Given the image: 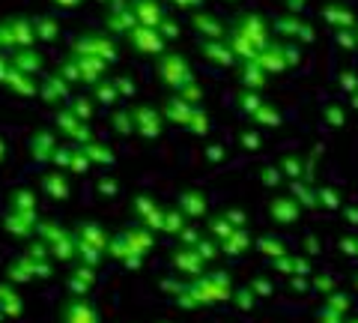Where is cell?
Masks as SVG:
<instances>
[{
  "label": "cell",
  "mask_w": 358,
  "mask_h": 323,
  "mask_svg": "<svg viewBox=\"0 0 358 323\" xmlns=\"http://www.w3.org/2000/svg\"><path fill=\"white\" fill-rule=\"evenodd\" d=\"M75 237V261L78 263H87V266H102L105 254H108V242H110V233L102 225H93V221H81L75 225L72 231Z\"/></svg>",
  "instance_id": "cell-1"
},
{
  "label": "cell",
  "mask_w": 358,
  "mask_h": 323,
  "mask_svg": "<svg viewBox=\"0 0 358 323\" xmlns=\"http://www.w3.org/2000/svg\"><path fill=\"white\" fill-rule=\"evenodd\" d=\"M36 233H39V240L45 242V246H48L54 261H60V263L75 261V237H72V231H66L60 225V221L45 219L36 225Z\"/></svg>",
  "instance_id": "cell-2"
},
{
  "label": "cell",
  "mask_w": 358,
  "mask_h": 323,
  "mask_svg": "<svg viewBox=\"0 0 358 323\" xmlns=\"http://www.w3.org/2000/svg\"><path fill=\"white\" fill-rule=\"evenodd\" d=\"M188 294L197 299V305L206 303H224V299H233V287L227 273H215V275H200L188 284Z\"/></svg>",
  "instance_id": "cell-3"
},
{
  "label": "cell",
  "mask_w": 358,
  "mask_h": 323,
  "mask_svg": "<svg viewBox=\"0 0 358 323\" xmlns=\"http://www.w3.org/2000/svg\"><path fill=\"white\" fill-rule=\"evenodd\" d=\"M159 75L167 87H173V90H182V87L192 84V69H188V63L179 57V54H162Z\"/></svg>",
  "instance_id": "cell-4"
},
{
  "label": "cell",
  "mask_w": 358,
  "mask_h": 323,
  "mask_svg": "<svg viewBox=\"0 0 358 323\" xmlns=\"http://www.w3.org/2000/svg\"><path fill=\"white\" fill-rule=\"evenodd\" d=\"M36 225H39L36 209H15V207H9L6 216H3V231L13 233V237H21V240L33 237V233H36Z\"/></svg>",
  "instance_id": "cell-5"
},
{
  "label": "cell",
  "mask_w": 358,
  "mask_h": 323,
  "mask_svg": "<svg viewBox=\"0 0 358 323\" xmlns=\"http://www.w3.org/2000/svg\"><path fill=\"white\" fill-rule=\"evenodd\" d=\"M126 39H129L141 54H150V57H155V54H164V36L159 33V27L138 25V27H131V30L126 33Z\"/></svg>",
  "instance_id": "cell-6"
},
{
  "label": "cell",
  "mask_w": 358,
  "mask_h": 323,
  "mask_svg": "<svg viewBox=\"0 0 358 323\" xmlns=\"http://www.w3.org/2000/svg\"><path fill=\"white\" fill-rule=\"evenodd\" d=\"M60 323H102V315L84 296H69L60 311Z\"/></svg>",
  "instance_id": "cell-7"
},
{
  "label": "cell",
  "mask_w": 358,
  "mask_h": 323,
  "mask_svg": "<svg viewBox=\"0 0 358 323\" xmlns=\"http://www.w3.org/2000/svg\"><path fill=\"white\" fill-rule=\"evenodd\" d=\"M131 209H134V216L141 219V225H147L150 231H162L164 225V209L155 204L152 195H138L131 200Z\"/></svg>",
  "instance_id": "cell-8"
},
{
  "label": "cell",
  "mask_w": 358,
  "mask_h": 323,
  "mask_svg": "<svg viewBox=\"0 0 358 323\" xmlns=\"http://www.w3.org/2000/svg\"><path fill=\"white\" fill-rule=\"evenodd\" d=\"M72 54H93V57H102V60H114L117 51H114V42L108 36H96V33H87L72 46Z\"/></svg>",
  "instance_id": "cell-9"
},
{
  "label": "cell",
  "mask_w": 358,
  "mask_h": 323,
  "mask_svg": "<svg viewBox=\"0 0 358 323\" xmlns=\"http://www.w3.org/2000/svg\"><path fill=\"white\" fill-rule=\"evenodd\" d=\"M203 263L206 261L200 258L194 246H179L173 252V270L179 275H185V278H200L203 275Z\"/></svg>",
  "instance_id": "cell-10"
},
{
  "label": "cell",
  "mask_w": 358,
  "mask_h": 323,
  "mask_svg": "<svg viewBox=\"0 0 358 323\" xmlns=\"http://www.w3.org/2000/svg\"><path fill=\"white\" fill-rule=\"evenodd\" d=\"M93 284H96V266H87V263H75V270L66 278V291L72 296H84Z\"/></svg>",
  "instance_id": "cell-11"
},
{
  "label": "cell",
  "mask_w": 358,
  "mask_h": 323,
  "mask_svg": "<svg viewBox=\"0 0 358 323\" xmlns=\"http://www.w3.org/2000/svg\"><path fill=\"white\" fill-rule=\"evenodd\" d=\"M36 278V266H33V258L24 252V254H18L15 261H9L6 266V282H13V284H27Z\"/></svg>",
  "instance_id": "cell-12"
},
{
  "label": "cell",
  "mask_w": 358,
  "mask_h": 323,
  "mask_svg": "<svg viewBox=\"0 0 358 323\" xmlns=\"http://www.w3.org/2000/svg\"><path fill=\"white\" fill-rule=\"evenodd\" d=\"M57 126H60L63 135H69L72 141H81V144L90 141V129L84 126V120L78 117L72 108L69 111H60V114H57Z\"/></svg>",
  "instance_id": "cell-13"
},
{
  "label": "cell",
  "mask_w": 358,
  "mask_h": 323,
  "mask_svg": "<svg viewBox=\"0 0 358 323\" xmlns=\"http://www.w3.org/2000/svg\"><path fill=\"white\" fill-rule=\"evenodd\" d=\"M39 96L45 99V102L57 105V102H63V99L69 96V81H66L63 75H48V78H42V81H39Z\"/></svg>",
  "instance_id": "cell-14"
},
{
  "label": "cell",
  "mask_w": 358,
  "mask_h": 323,
  "mask_svg": "<svg viewBox=\"0 0 358 323\" xmlns=\"http://www.w3.org/2000/svg\"><path fill=\"white\" fill-rule=\"evenodd\" d=\"M57 141H54L48 132H36V135L30 138V156L33 162H54V153H57Z\"/></svg>",
  "instance_id": "cell-15"
},
{
  "label": "cell",
  "mask_w": 358,
  "mask_h": 323,
  "mask_svg": "<svg viewBox=\"0 0 358 323\" xmlns=\"http://www.w3.org/2000/svg\"><path fill=\"white\" fill-rule=\"evenodd\" d=\"M131 9L141 25H147V27H159L164 21V9L155 0H131Z\"/></svg>",
  "instance_id": "cell-16"
},
{
  "label": "cell",
  "mask_w": 358,
  "mask_h": 323,
  "mask_svg": "<svg viewBox=\"0 0 358 323\" xmlns=\"http://www.w3.org/2000/svg\"><path fill=\"white\" fill-rule=\"evenodd\" d=\"M134 129H138L143 138H155L162 132V120L152 108H134Z\"/></svg>",
  "instance_id": "cell-17"
},
{
  "label": "cell",
  "mask_w": 358,
  "mask_h": 323,
  "mask_svg": "<svg viewBox=\"0 0 358 323\" xmlns=\"http://www.w3.org/2000/svg\"><path fill=\"white\" fill-rule=\"evenodd\" d=\"M126 237H129V242H131V249L138 252V254H147L152 252V246H155V231H150L147 225H138V228H126Z\"/></svg>",
  "instance_id": "cell-18"
},
{
  "label": "cell",
  "mask_w": 358,
  "mask_h": 323,
  "mask_svg": "<svg viewBox=\"0 0 358 323\" xmlns=\"http://www.w3.org/2000/svg\"><path fill=\"white\" fill-rule=\"evenodd\" d=\"M0 308L6 311V320H15L21 315V308H24V303H21V294L13 287V282L0 284Z\"/></svg>",
  "instance_id": "cell-19"
},
{
  "label": "cell",
  "mask_w": 358,
  "mask_h": 323,
  "mask_svg": "<svg viewBox=\"0 0 358 323\" xmlns=\"http://www.w3.org/2000/svg\"><path fill=\"white\" fill-rule=\"evenodd\" d=\"M39 186L51 200H66L69 198V180H66V174H45L39 180Z\"/></svg>",
  "instance_id": "cell-20"
},
{
  "label": "cell",
  "mask_w": 358,
  "mask_h": 323,
  "mask_svg": "<svg viewBox=\"0 0 358 323\" xmlns=\"http://www.w3.org/2000/svg\"><path fill=\"white\" fill-rule=\"evenodd\" d=\"M272 219L278 225H293L299 219V204L293 198H275L272 200Z\"/></svg>",
  "instance_id": "cell-21"
},
{
  "label": "cell",
  "mask_w": 358,
  "mask_h": 323,
  "mask_svg": "<svg viewBox=\"0 0 358 323\" xmlns=\"http://www.w3.org/2000/svg\"><path fill=\"white\" fill-rule=\"evenodd\" d=\"M134 252L131 249V242H129V237H126V231H120V233H114L110 237V242H108V258H114V261H120V263H126L129 258H134ZM143 258V254H141Z\"/></svg>",
  "instance_id": "cell-22"
},
{
  "label": "cell",
  "mask_w": 358,
  "mask_h": 323,
  "mask_svg": "<svg viewBox=\"0 0 358 323\" xmlns=\"http://www.w3.org/2000/svg\"><path fill=\"white\" fill-rule=\"evenodd\" d=\"M13 66L21 72H27V75H36L42 69V54L33 51V48H18L13 54Z\"/></svg>",
  "instance_id": "cell-23"
},
{
  "label": "cell",
  "mask_w": 358,
  "mask_h": 323,
  "mask_svg": "<svg viewBox=\"0 0 358 323\" xmlns=\"http://www.w3.org/2000/svg\"><path fill=\"white\" fill-rule=\"evenodd\" d=\"M188 219H200L206 213V198L200 192H182L179 195V204H176Z\"/></svg>",
  "instance_id": "cell-24"
},
{
  "label": "cell",
  "mask_w": 358,
  "mask_h": 323,
  "mask_svg": "<svg viewBox=\"0 0 358 323\" xmlns=\"http://www.w3.org/2000/svg\"><path fill=\"white\" fill-rule=\"evenodd\" d=\"M248 246H251V237L245 233V228H236L227 240H221V252L224 254H242V252H248Z\"/></svg>",
  "instance_id": "cell-25"
},
{
  "label": "cell",
  "mask_w": 358,
  "mask_h": 323,
  "mask_svg": "<svg viewBox=\"0 0 358 323\" xmlns=\"http://www.w3.org/2000/svg\"><path fill=\"white\" fill-rule=\"evenodd\" d=\"M185 225H188V216H185L179 207L164 209V225H162V231H164V233H173V237H176V233L182 231Z\"/></svg>",
  "instance_id": "cell-26"
},
{
  "label": "cell",
  "mask_w": 358,
  "mask_h": 323,
  "mask_svg": "<svg viewBox=\"0 0 358 323\" xmlns=\"http://www.w3.org/2000/svg\"><path fill=\"white\" fill-rule=\"evenodd\" d=\"M84 150H87V156H90V162H96V165H114V153H110L105 144L87 141V144H84Z\"/></svg>",
  "instance_id": "cell-27"
},
{
  "label": "cell",
  "mask_w": 358,
  "mask_h": 323,
  "mask_svg": "<svg viewBox=\"0 0 358 323\" xmlns=\"http://www.w3.org/2000/svg\"><path fill=\"white\" fill-rule=\"evenodd\" d=\"M206 228H209V233H212V237H215L218 242H221V240H227L230 233L236 231V228L230 225V219H227V216H215V219H209V221H206Z\"/></svg>",
  "instance_id": "cell-28"
},
{
  "label": "cell",
  "mask_w": 358,
  "mask_h": 323,
  "mask_svg": "<svg viewBox=\"0 0 358 323\" xmlns=\"http://www.w3.org/2000/svg\"><path fill=\"white\" fill-rule=\"evenodd\" d=\"M9 207H15V209H36V195H33L30 188H15V192L9 195Z\"/></svg>",
  "instance_id": "cell-29"
},
{
  "label": "cell",
  "mask_w": 358,
  "mask_h": 323,
  "mask_svg": "<svg viewBox=\"0 0 358 323\" xmlns=\"http://www.w3.org/2000/svg\"><path fill=\"white\" fill-rule=\"evenodd\" d=\"M93 87H96V99H99L102 105H110V102H114V99L120 96L117 84H114V81H105V78H102L99 84H93Z\"/></svg>",
  "instance_id": "cell-30"
},
{
  "label": "cell",
  "mask_w": 358,
  "mask_h": 323,
  "mask_svg": "<svg viewBox=\"0 0 358 323\" xmlns=\"http://www.w3.org/2000/svg\"><path fill=\"white\" fill-rule=\"evenodd\" d=\"M194 249H197V254H200V258H203V261H215L218 254H221L218 240H203V237H200V242H197Z\"/></svg>",
  "instance_id": "cell-31"
},
{
  "label": "cell",
  "mask_w": 358,
  "mask_h": 323,
  "mask_svg": "<svg viewBox=\"0 0 358 323\" xmlns=\"http://www.w3.org/2000/svg\"><path fill=\"white\" fill-rule=\"evenodd\" d=\"M33 25H36V36H39V39H57V21H51V18H36Z\"/></svg>",
  "instance_id": "cell-32"
},
{
  "label": "cell",
  "mask_w": 358,
  "mask_h": 323,
  "mask_svg": "<svg viewBox=\"0 0 358 323\" xmlns=\"http://www.w3.org/2000/svg\"><path fill=\"white\" fill-rule=\"evenodd\" d=\"M257 249H260L263 254H268V258H284V254H287V246H281L278 240H268V237L257 242Z\"/></svg>",
  "instance_id": "cell-33"
},
{
  "label": "cell",
  "mask_w": 358,
  "mask_h": 323,
  "mask_svg": "<svg viewBox=\"0 0 358 323\" xmlns=\"http://www.w3.org/2000/svg\"><path fill=\"white\" fill-rule=\"evenodd\" d=\"M90 156H87V150L84 147H75V153H72V174H87V168H90Z\"/></svg>",
  "instance_id": "cell-34"
},
{
  "label": "cell",
  "mask_w": 358,
  "mask_h": 323,
  "mask_svg": "<svg viewBox=\"0 0 358 323\" xmlns=\"http://www.w3.org/2000/svg\"><path fill=\"white\" fill-rule=\"evenodd\" d=\"M114 129L120 132V135H131V132H138V129H134V114L129 117L126 111H120V114H114Z\"/></svg>",
  "instance_id": "cell-35"
},
{
  "label": "cell",
  "mask_w": 358,
  "mask_h": 323,
  "mask_svg": "<svg viewBox=\"0 0 358 323\" xmlns=\"http://www.w3.org/2000/svg\"><path fill=\"white\" fill-rule=\"evenodd\" d=\"M233 303H236L242 311H248L254 305V287H239V291H233Z\"/></svg>",
  "instance_id": "cell-36"
},
{
  "label": "cell",
  "mask_w": 358,
  "mask_h": 323,
  "mask_svg": "<svg viewBox=\"0 0 358 323\" xmlns=\"http://www.w3.org/2000/svg\"><path fill=\"white\" fill-rule=\"evenodd\" d=\"M194 25L203 30L206 36H221V25H218V21H212V18H206V15H197V18H194Z\"/></svg>",
  "instance_id": "cell-37"
},
{
  "label": "cell",
  "mask_w": 358,
  "mask_h": 323,
  "mask_svg": "<svg viewBox=\"0 0 358 323\" xmlns=\"http://www.w3.org/2000/svg\"><path fill=\"white\" fill-rule=\"evenodd\" d=\"M69 108L84 120V123L90 120V114H93V102H90V99H72V105H69Z\"/></svg>",
  "instance_id": "cell-38"
},
{
  "label": "cell",
  "mask_w": 358,
  "mask_h": 323,
  "mask_svg": "<svg viewBox=\"0 0 358 323\" xmlns=\"http://www.w3.org/2000/svg\"><path fill=\"white\" fill-rule=\"evenodd\" d=\"M176 240H179V246H197V242H200V233H197L192 225H185L182 231L176 233Z\"/></svg>",
  "instance_id": "cell-39"
},
{
  "label": "cell",
  "mask_w": 358,
  "mask_h": 323,
  "mask_svg": "<svg viewBox=\"0 0 358 323\" xmlns=\"http://www.w3.org/2000/svg\"><path fill=\"white\" fill-rule=\"evenodd\" d=\"M72 153H75V147H60L57 153H54V165L69 171V168H72Z\"/></svg>",
  "instance_id": "cell-40"
},
{
  "label": "cell",
  "mask_w": 358,
  "mask_h": 323,
  "mask_svg": "<svg viewBox=\"0 0 358 323\" xmlns=\"http://www.w3.org/2000/svg\"><path fill=\"white\" fill-rule=\"evenodd\" d=\"M33 266H36V278H51L54 275L51 258H33Z\"/></svg>",
  "instance_id": "cell-41"
},
{
  "label": "cell",
  "mask_w": 358,
  "mask_h": 323,
  "mask_svg": "<svg viewBox=\"0 0 358 323\" xmlns=\"http://www.w3.org/2000/svg\"><path fill=\"white\" fill-rule=\"evenodd\" d=\"M117 192H120L117 180H110V177H105V180H99V195H102V198H114Z\"/></svg>",
  "instance_id": "cell-42"
},
{
  "label": "cell",
  "mask_w": 358,
  "mask_h": 323,
  "mask_svg": "<svg viewBox=\"0 0 358 323\" xmlns=\"http://www.w3.org/2000/svg\"><path fill=\"white\" fill-rule=\"evenodd\" d=\"M203 51H206V57H212V60H218V63H230V54L224 51L221 46H203Z\"/></svg>",
  "instance_id": "cell-43"
},
{
  "label": "cell",
  "mask_w": 358,
  "mask_h": 323,
  "mask_svg": "<svg viewBox=\"0 0 358 323\" xmlns=\"http://www.w3.org/2000/svg\"><path fill=\"white\" fill-rule=\"evenodd\" d=\"M159 287H162V291H164L167 296H173V299H176L179 294H182V291H185V287H188V284H182V282H167V278H164V282H162Z\"/></svg>",
  "instance_id": "cell-44"
},
{
  "label": "cell",
  "mask_w": 358,
  "mask_h": 323,
  "mask_svg": "<svg viewBox=\"0 0 358 323\" xmlns=\"http://www.w3.org/2000/svg\"><path fill=\"white\" fill-rule=\"evenodd\" d=\"M114 84H117L120 96H131V93H134V84H131V78H129V75H120Z\"/></svg>",
  "instance_id": "cell-45"
},
{
  "label": "cell",
  "mask_w": 358,
  "mask_h": 323,
  "mask_svg": "<svg viewBox=\"0 0 358 323\" xmlns=\"http://www.w3.org/2000/svg\"><path fill=\"white\" fill-rule=\"evenodd\" d=\"M251 287H254V294H257V296H268V294H272V284H268L266 278H254V284H251Z\"/></svg>",
  "instance_id": "cell-46"
},
{
  "label": "cell",
  "mask_w": 358,
  "mask_h": 323,
  "mask_svg": "<svg viewBox=\"0 0 358 323\" xmlns=\"http://www.w3.org/2000/svg\"><path fill=\"white\" fill-rule=\"evenodd\" d=\"M227 219H230L233 228H245V213H239V209H230Z\"/></svg>",
  "instance_id": "cell-47"
},
{
  "label": "cell",
  "mask_w": 358,
  "mask_h": 323,
  "mask_svg": "<svg viewBox=\"0 0 358 323\" xmlns=\"http://www.w3.org/2000/svg\"><path fill=\"white\" fill-rule=\"evenodd\" d=\"M320 200H322L326 207H338V195L329 192V188H326V192H320Z\"/></svg>",
  "instance_id": "cell-48"
},
{
  "label": "cell",
  "mask_w": 358,
  "mask_h": 323,
  "mask_svg": "<svg viewBox=\"0 0 358 323\" xmlns=\"http://www.w3.org/2000/svg\"><path fill=\"white\" fill-rule=\"evenodd\" d=\"M284 171H287L289 177H299V162H296V159H284Z\"/></svg>",
  "instance_id": "cell-49"
},
{
  "label": "cell",
  "mask_w": 358,
  "mask_h": 323,
  "mask_svg": "<svg viewBox=\"0 0 358 323\" xmlns=\"http://www.w3.org/2000/svg\"><path fill=\"white\" fill-rule=\"evenodd\" d=\"M293 273H310V266H308V261H301V258H293Z\"/></svg>",
  "instance_id": "cell-50"
},
{
  "label": "cell",
  "mask_w": 358,
  "mask_h": 323,
  "mask_svg": "<svg viewBox=\"0 0 358 323\" xmlns=\"http://www.w3.org/2000/svg\"><path fill=\"white\" fill-rule=\"evenodd\" d=\"M141 263H143V258H141V254H134V258H129V261L122 263V266H126V270H131V273H134V270H141Z\"/></svg>",
  "instance_id": "cell-51"
},
{
  "label": "cell",
  "mask_w": 358,
  "mask_h": 323,
  "mask_svg": "<svg viewBox=\"0 0 358 323\" xmlns=\"http://www.w3.org/2000/svg\"><path fill=\"white\" fill-rule=\"evenodd\" d=\"M263 183H266V186H275V183H278V171H266Z\"/></svg>",
  "instance_id": "cell-52"
},
{
  "label": "cell",
  "mask_w": 358,
  "mask_h": 323,
  "mask_svg": "<svg viewBox=\"0 0 358 323\" xmlns=\"http://www.w3.org/2000/svg\"><path fill=\"white\" fill-rule=\"evenodd\" d=\"M209 159H221V147H212L209 150Z\"/></svg>",
  "instance_id": "cell-53"
},
{
  "label": "cell",
  "mask_w": 358,
  "mask_h": 323,
  "mask_svg": "<svg viewBox=\"0 0 358 323\" xmlns=\"http://www.w3.org/2000/svg\"><path fill=\"white\" fill-rule=\"evenodd\" d=\"M57 4H60V6H78L81 0H57Z\"/></svg>",
  "instance_id": "cell-54"
},
{
  "label": "cell",
  "mask_w": 358,
  "mask_h": 323,
  "mask_svg": "<svg viewBox=\"0 0 358 323\" xmlns=\"http://www.w3.org/2000/svg\"><path fill=\"white\" fill-rule=\"evenodd\" d=\"M3 159H6V144L0 141V162H3Z\"/></svg>",
  "instance_id": "cell-55"
},
{
  "label": "cell",
  "mask_w": 358,
  "mask_h": 323,
  "mask_svg": "<svg viewBox=\"0 0 358 323\" xmlns=\"http://www.w3.org/2000/svg\"><path fill=\"white\" fill-rule=\"evenodd\" d=\"M0 320H6V311L3 308H0Z\"/></svg>",
  "instance_id": "cell-56"
},
{
  "label": "cell",
  "mask_w": 358,
  "mask_h": 323,
  "mask_svg": "<svg viewBox=\"0 0 358 323\" xmlns=\"http://www.w3.org/2000/svg\"><path fill=\"white\" fill-rule=\"evenodd\" d=\"M159 323H167V320H159Z\"/></svg>",
  "instance_id": "cell-57"
}]
</instances>
